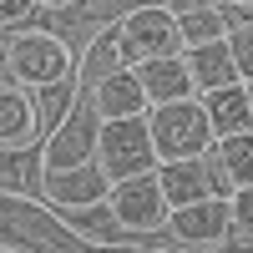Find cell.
<instances>
[{
    "label": "cell",
    "mask_w": 253,
    "mask_h": 253,
    "mask_svg": "<svg viewBox=\"0 0 253 253\" xmlns=\"http://www.w3.org/2000/svg\"><path fill=\"white\" fill-rule=\"evenodd\" d=\"M96 101H91V76L81 81L71 107L51 126V142L41 147V193H46L61 213H81V208H101L112 198L107 172L96 167Z\"/></svg>",
    "instance_id": "6da1fadb"
},
{
    "label": "cell",
    "mask_w": 253,
    "mask_h": 253,
    "mask_svg": "<svg viewBox=\"0 0 253 253\" xmlns=\"http://www.w3.org/2000/svg\"><path fill=\"white\" fill-rule=\"evenodd\" d=\"M0 248L5 253H91V243L66 218L5 193H0Z\"/></svg>",
    "instance_id": "7a4b0ae2"
},
{
    "label": "cell",
    "mask_w": 253,
    "mask_h": 253,
    "mask_svg": "<svg viewBox=\"0 0 253 253\" xmlns=\"http://www.w3.org/2000/svg\"><path fill=\"white\" fill-rule=\"evenodd\" d=\"M147 132H152L157 147V162H198L213 152V122H208L203 96H187V101H167V107L147 112Z\"/></svg>",
    "instance_id": "3957f363"
},
{
    "label": "cell",
    "mask_w": 253,
    "mask_h": 253,
    "mask_svg": "<svg viewBox=\"0 0 253 253\" xmlns=\"http://www.w3.org/2000/svg\"><path fill=\"white\" fill-rule=\"evenodd\" d=\"M96 167L107 172V182H132V177H147L157 172V147H152V132H147V117H126V122H101L96 132Z\"/></svg>",
    "instance_id": "277c9868"
},
{
    "label": "cell",
    "mask_w": 253,
    "mask_h": 253,
    "mask_svg": "<svg viewBox=\"0 0 253 253\" xmlns=\"http://www.w3.org/2000/svg\"><path fill=\"white\" fill-rule=\"evenodd\" d=\"M5 61H10V81L26 91L61 86L71 76V46L51 31H15L5 41Z\"/></svg>",
    "instance_id": "5b68a950"
},
{
    "label": "cell",
    "mask_w": 253,
    "mask_h": 253,
    "mask_svg": "<svg viewBox=\"0 0 253 253\" xmlns=\"http://www.w3.org/2000/svg\"><path fill=\"white\" fill-rule=\"evenodd\" d=\"M157 56H182V31L167 5H137L117 26V66H142Z\"/></svg>",
    "instance_id": "8992f818"
},
{
    "label": "cell",
    "mask_w": 253,
    "mask_h": 253,
    "mask_svg": "<svg viewBox=\"0 0 253 253\" xmlns=\"http://www.w3.org/2000/svg\"><path fill=\"white\" fill-rule=\"evenodd\" d=\"M112 218L122 223V233H162L167 218H172V208H167L162 198V187H157V172H147V177H132V182H117L112 187Z\"/></svg>",
    "instance_id": "52a82bcc"
},
{
    "label": "cell",
    "mask_w": 253,
    "mask_h": 253,
    "mask_svg": "<svg viewBox=\"0 0 253 253\" xmlns=\"http://www.w3.org/2000/svg\"><path fill=\"white\" fill-rule=\"evenodd\" d=\"M167 228H172V238L187 243V248H213V243H223L228 233H233V213H228V198L213 193V198H203V203L172 208Z\"/></svg>",
    "instance_id": "ba28073f"
},
{
    "label": "cell",
    "mask_w": 253,
    "mask_h": 253,
    "mask_svg": "<svg viewBox=\"0 0 253 253\" xmlns=\"http://www.w3.org/2000/svg\"><path fill=\"white\" fill-rule=\"evenodd\" d=\"M91 101H96V117L101 122H126V117H147L152 101H147L142 81L132 66H112L107 76L91 81Z\"/></svg>",
    "instance_id": "9c48e42d"
},
{
    "label": "cell",
    "mask_w": 253,
    "mask_h": 253,
    "mask_svg": "<svg viewBox=\"0 0 253 253\" xmlns=\"http://www.w3.org/2000/svg\"><path fill=\"white\" fill-rule=\"evenodd\" d=\"M41 137V112L26 86L5 81L0 86V152H26V147Z\"/></svg>",
    "instance_id": "30bf717a"
},
{
    "label": "cell",
    "mask_w": 253,
    "mask_h": 253,
    "mask_svg": "<svg viewBox=\"0 0 253 253\" xmlns=\"http://www.w3.org/2000/svg\"><path fill=\"white\" fill-rule=\"evenodd\" d=\"M142 91L152 107H167V101H187L198 96L193 86V71H187V56H157V61H142V66H132Z\"/></svg>",
    "instance_id": "8fae6325"
},
{
    "label": "cell",
    "mask_w": 253,
    "mask_h": 253,
    "mask_svg": "<svg viewBox=\"0 0 253 253\" xmlns=\"http://www.w3.org/2000/svg\"><path fill=\"white\" fill-rule=\"evenodd\" d=\"M157 187H162L167 208L203 203V198H213V167H208V157H198V162H162L157 167Z\"/></svg>",
    "instance_id": "7c38bea8"
},
{
    "label": "cell",
    "mask_w": 253,
    "mask_h": 253,
    "mask_svg": "<svg viewBox=\"0 0 253 253\" xmlns=\"http://www.w3.org/2000/svg\"><path fill=\"white\" fill-rule=\"evenodd\" d=\"M208 167H218L213 182L238 193V187H253V132H233V137H218L213 152H208Z\"/></svg>",
    "instance_id": "4fadbf2b"
},
{
    "label": "cell",
    "mask_w": 253,
    "mask_h": 253,
    "mask_svg": "<svg viewBox=\"0 0 253 253\" xmlns=\"http://www.w3.org/2000/svg\"><path fill=\"white\" fill-rule=\"evenodd\" d=\"M213 137H233V132H253V107H248V86H223V91H203Z\"/></svg>",
    "instance_id": "5bb4252c"
},
{
    "label": "cell",
    "mask_w": 253,
    "mask_h": 253,
    "mask_svg": "<svg viewBox=\"0 0 253 253\" xmlns=\"http://www.w3.org/2000/svg\"><path fill=\"white\" fill-rule=\"evenodd\" d=\"M182 56H187V71H193L198 96H203V91L238 86V66H233V56H228V41H218V46H198V51H182Z\"/></svg>",
    "instance_id": "9a60e30c"
},
{
    "label": "cell",
    "mask_w": 253,
    "mask_h": 253,
    "mask_svg": "<svg viewBox=\"0 0 253 253\" xmlns=\"http://www.w3.org/2000/svg\"><path fill=\"white\" fill-rule=\"evenodd\" d=\"M66 223L76 228L81 238H86L91 248H101V243H117V238H126L122 233V223L112 218V208L101 203V208H81V213H66Z\"/></svg>",
    "instance_id": "2e32d148"
},
{
    "label": "cell",
    "mask_w": 253,
    "mask_h": 253,
    "mask_svg": "<svg viewBox=\"0 0 253 253\" xmlns=\"http://www.w3.org/2000/svg\"><path fill=\"white\" fill-rule=\"evenodd\" d=\"M218 5H223V0H218ZM177 31H182V51L218 46V41L228 36V26H223V10H198V15H182V20H177Z\"/></svg>",
    "instance_id": "e0dca14e"
},
{
    "label": "cell",
    "mask_w": 253,
    "mask_h": 253,
    "mask_svg": "<svg viewBox=\"0 0 253 253\" xmlns=\"http://www.w3.org/2000/svg\"><path fill=\"white\" fill-rule=\"evenodd\" d=\"M223 41H228V56H233V66H238V81L248 86V81H253V26H233Z\"/></svg>",
    "instance_id": "ac0fdd59"
},
{
    "label": "cell",
    "mask_w": 253,
    "mask_h": 253,
    "mask_svg": "<svg viewBox=\"0 0 253 253\" xmlns=\"http://www.w3.org/2000/svg\"><path fill=\"white\" fill-rule=\"evenodd\" d=\"M228 213H233V233L253 243V187H238V193H228Z\"/></svg>",
    "instance_id": "d6986e66"
},
{
    "label": "cell",
    "mask_w": 253,
    "mask_h": 253,
    "mask_svg": "<svg viewBox=\"0 0 253 253\" xmlns=\"http://www.w3.org/2000/svg\"><path fill=\"white\" fill-rule=\"evenodd\" d=\"M36 10H41L36 0H0V31H20Z\"/></svg>",
    "instance_id": "ffe728a7"
},
{
    "label": "cell",
    "mask_w": 253,
    "mask_h": 253,
    "mask_svg": "<svg viewBox=\"0 0 253 253\" xmlns=\"http://www.w3.org/2000/svg\"><path fill=\"white\" fill-rule=\"evenodd\" d=\"M223 26L228 31H233V26H253V5H248V0H223Z\"/></svg>",
    "instance_id": "44dd1931"
},
{
    "label": "cell",
    "mask_w": 253,
    "mask_h": 253,
    "mask_svg": "<svg viewBox=\"0 0 253 253\" xmlns=\"http://www.w3.org/2000/svg\"><path fill=\"white\" fill-rule=\"evenodd\" d=\"M162 5L182 20V15H198V10H218V0H162Z\"/></svg>",
    "instance_id": "7402d4cb"
},
{
    "label": "cell",
    "mask_w": 253,
    "mask_h": 253,
    "mask_svg": "<svg viewBox=\"0 0 253 253\" xmlns=\"http://www.w3.org/2000/svg\"><path fill=\"white\" fill-rule=\"evenodd\" d=\"M36 5H41V10H71L76 0H36Z\"/></svg>",
    "instance_id": "603a6c76"
},
{
    "label": "cell",
    "mask_w": 253,
    "mask_h": 253,
    "mask_svg": "<svg viewBox=\"0 0 253 253\" xmlns=\"http://www.w3.org/2000/svg\"><path fill=\"white\" fill-rule=\"evenodd\" d=\"M10 81V61H5V41H0V86Z\"/></svg>",
    "instance_id": "cb8c5ba5"
},
{
    "label": "cell",
    "mask_w": 253,
    "mask_h": 253,
    "mask_svg": "<svg viewBox=\"0 0 253 253\" xmlns=\"http://www.w3.org/2000/svg\"><path fill=\"white\" fill-rule=\"evenodd\" d=\"M248 107H253V81H248Z\"/></svg>",
    "instance_id": "d4e9b609"
},
{
    "label": "cell",
    "mask_w": 253,
    "mask_h": 253,
    "mask_svg": "<svg viewBox=\"0 0 253 253\" xmlns=\"http://www.w3.org/2000/svg\"><path fill=\"white\" fill-rule=\"evenodd\" d=\"M0 253H5V248H0Z\"/></svg>",
    "instance_id": "484cf974"
}]
</instances>
